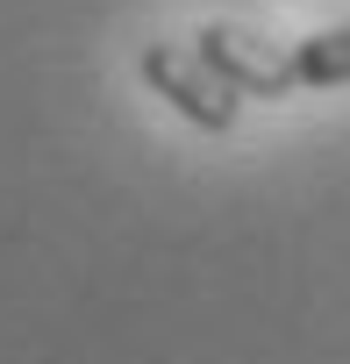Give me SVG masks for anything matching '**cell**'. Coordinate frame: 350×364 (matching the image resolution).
Wrapping results in <instances>:
<instances>
[{
	"mask_svg": "<svg viewBox=\"0 0 350 364\" xmlns=\"http://www.w3.org/2000/svg\"><path fill=\"white\" fill-rule=\"evenodd\" d=\"M208 65H215V79L222 86H236L243 100H286V93H300L293 86V65H286V50H272L265 36H250V29H229V22H215V29H201V43H193Z\"/></svg>",
	"mask_w": 350,
	"mask_h": 364,
	"instance_id": "cell-2",
	"label": "cell"
},
{
	"mask_svg": "<svg viewBox=\"0 0 350 364\" xmlns=\"http://www.w3.org/2000/svg\"><path fill=\"white\" fill-rule=\"evenodd\" d=\"M136 65H143V86H150V93H164V107H179L193 129H208V136H229V129H236L243 93H236V86H222V79H215V65H208L201 50L150 43Z\"/></svg>",
	"mask_w": 350,
	"mask_h": 364,
	"instance_id": "cell-1",
	"label": "cell"
},
{
	"mask_svg": "<svg viewBox=\"0 0 350 364\" xmlns=\"http://www.w3.org/2000/svg\"><path fill=\"white\" fill-rule=\"evenodd\" d=\"M293 65V86H350V22L322 29V36H300L286 50Z\"/></svg>",
	"mask_w": 350,
	"mask_h": 364,
	"instance_id": "cell-3",
	"label": "cell"
}]
</instances>
